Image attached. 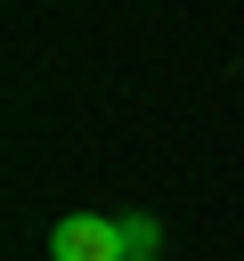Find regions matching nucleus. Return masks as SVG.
Returning <instances> with one entry per match:
<instances>
[{
    "label": "nucleus",
    "mask_w": 244,
    "mask_h": 261,
    "mask_svg": "<svg viewBox=\"0 0 244 261\" xmlns=\"http://www.w3.org/2000/svg\"><path fill=\"white\" fill-rule=\"evenodd\" d=\"M49 261H130V228L106 212H65L49 228Z\"/></svg>",
    "instance_id": "f257e3e1"
}]
</instances>
